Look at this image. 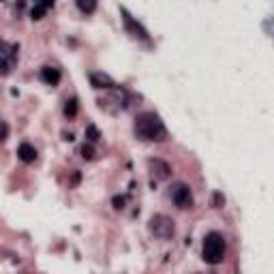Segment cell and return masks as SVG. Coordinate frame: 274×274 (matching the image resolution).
Masks as SVG:
<instances>
[{
	"mask_svg": "<svg viewBox=\"0 0 274 274\" xmlns=\"http://www.w3.org/2000/svg\"><path fill=\"white\" fill-rule=\"evenodd\" d=\"M133 131L139 139L144 142H165L167 139V128L163 125V120L154 114V111H144L135 118Z\"/></svg>",
	"mask_w": 274,
	"mask_h": 274,
	"instance_id": "6da1fadb",
	"label": "cell"
},
{
	"mask_svg": "<svg viewBox=\"0 0 274 274\" xmlns=\"http://www.w3.org/2000/svg\"><path fill=\"white\" fill-rule=\"evenodd\" d=\"M225 259V238L219 232H210L204 238V261L210 266H216Z\"/></svg>",
	"mask_w": 274,
	"mask_h": 274,
	"instance_id": "7a4b0ae2",
	"label": "cell"
},
{
	"mask_svg": "<svg viewBox=\"0 0 274 274\" xmlns=\"http://www.w3.org/2000/svg\"><path fill=\"white\" fill-rule=\"evenodd\" d=\"M150 232H152L156 238H161V240H169V238H174L176 227H174V221H171L169 216L154 214L152 219H150Z\"/></svg>",
	"mask_w": 274,
	"mask_h": 274,
	"instance_id": "3957f363",
	"label": "cell"
},
{
	"mask_svg": "<svg viewBox=\"0 0 274 274\" xmlns=\"http://www.w3.org/2000/svg\"><path fill=\"white\" fill-rule=\"evenodd\" d=\"M171 199H174V204L178 206L180 210H187V208H191L193 206V195H191V189L187 187V184H182V182H178L171 187Z\"/></svg>",
	"mask_w": 274,
	"mask_h": 274,
	"instance_id": "277c9868",
	"label": "cell"
},
{
	"mask_svg": "<svg viewBox=\"0 0 274 274\" xmlns=\"http://www.w3.org/2000/svg\"><path fill=\"white\" fill-rule=\"evenodd\" d=\"M148 167H150V174H152L156 180H167V178L171 176V167L161 159H150Z\"/></svg>",
	"mask_w": 274,
	"mask_h": 274,
	"instance_id": "5b68a950",
	"label": "cell"
},
{
	"mask_svg": "<svg viewBox=\"0 0 274 274\" xmlns=\"http://www.w3.org/2000/svg\"><path fill=\"white\" fill-rule=\"evenodd\" d=\"M120 13H122V20H125V26L133 32V37H139V39H144V41H148L146 28H142V24H137V21L131 18V13H128L126 9H120Z\"/></svg>",
	"mask_w": 274,
	"mask_h": 274,
	"instance_id": "8992f818",
	"label": "cell"
},
{
	"mask_svg": "<svg viewBox=\"0 0 274 274\" xmlns=\"http://www.w3.org/2000/svg\"><path fill=\"white\" fill-rule=\"evenodd\" d=\"M13 58H15V49H11L7 43L0 41V73H7Z\"/></svg>",
	"mask_w": 274,
	"mask_h": 274,
	"instance_id": "52a82bcc",
	"label": "cell"
},
{
	"mask_svg": "<svg viewBox=\"0 0 274 274\" xmlns=\"http://www.w3.org/2000/svg\"><path fill=\"white\" fill-rule=\"evenodd\" d=\"M41 80L47 84V86H58L60 84V71L56 66H43L41 69Z\"/></svg>",
	"mask_w": 274,
	"mask_h": 274,
	"instance_id": "ba28073f",
	"label": "cell"
},
{
	"mask_svg": "<svg viewBox=\"0 0 274 274\" xmlns=\"http://www.w3.org/2000/svg\"><path fill=\"white\" fill-rule=\"evenodd\" d=\"M18 156H20V161H24V163H35L37 161V148L30 146V144H20Z\"/></svg>",
	"mask_w": 274,
	"mask_h": 274,
	"instance_id": "9c48e42d",
	"label": "cell"
},
{
	"mask_svg": "<svg viewBox=\"0 0 274 274\" xmlns=\"http://www.w3.org/2000/svg\"><path fill=\"white\" fill-rule=\"evenodd\" d=\"M90 84L94 88H114L116 86L114 80L105 73H90Z\"/></svg>",
	"mask_w": 274,
	"mask_h": 274,
	"instance_id": "30bf717a",
	"label": "cell"
},
{
	"mask_svg": "<svg viewBox=\"0 0 274 274\" xmlns=\"http://www.w3.org/2000/svg\"><path fill=\"white\" fill-rule=\"evenodd\" d=\"M75 4H77V9L86 15H90V13L97 11V0H75Z\"/></svg>",
	"mask_w": 274,
	"mask_h": 274,
	"instance_id": "8fae6325",
	"label": "cell"
},
{
	"mask_svg": "<svg viewBox=\"0 0 274 274\" xmlns=\"http://www.w3.org/2000/svg\"><path fill=\"white\" fill-rule=\"evenodd\" d=\"M64 116H66V118H75V116H77V99H66Z\"/></svg>",
	"mask_w": 274,
	"mask_h": 274,
	"instance_id": "7c38bea8",
	"label": "cell"
},
{
	"mask_svg": "<svg viewBox=\"0 0 274 274\" xmlns=\"http://www.w3.org/2000/svg\"><path fill=\"white\" fill-rule=\"evenodd\" d=\"M86 137L90 139V142H99V139H101L99 128L94 126V125H88V126H86Z\"/></svg>",
	"mask_w": 274,
	"mask_h": 274,
	"instance_id": "4fadbf2b",
	"label": "cell"
},
{
	"mask_svg": "<svg viewBox=\"0 0 274 274\" xmlns=\"http://www.w3.org/2000/svg\"><path fill=\"white\" fill-rule=\"evenodd\" d=\"M82 159H86V161L94 159V148L90 146V144H84V146H82Z\"/></svg>",
	"mask_w": 274,
	"mask_h": 274,
	"instance_id": "5bb4252c",
	"label": "cell"
},
{
	"mask_svg": "<svg viewBox=\"0 0 274 274\" xmlns=\"http://www.w3.org/2000/svg\"><path fill=\"white\" fill-rule=\"evenodd\" d=\"M223 204H225L223 193H214V195H212V206H214V208H223Z\"/></svg>",
	"mask_w": 274,
	"mask_h": 274,
	"instance_id": "9a60e30c",
	"label": "cell"
},
{
	"mask_svg": "<svg viewBox=\"0 0 274 274\" xmlns=\"http://www.w3.org/2000/svg\"><path fill=\"white\" fill-rule=\"evenodd\" d=\"M111 204H114L116 210H122V208H125V204H126V197H122V195H116V197L111 199Z\"/></svg>",
	"mask_w": 274,
	"mask_h": 274,
	"instance_id": "2e32d148",
	"label": "cell"
},
{
	"mask_svg": "<svg viewBox=\"0 0 274 274\" xmlns=\"http://www.w3.org/2000/svg\"><path fill=\"white\" fill-rule=\"evenodd\" d=\"M32 2H35V7H41V9H52L54 7V2L56 0H32Z\"/></svg>",
	"mask_w": 274,
	"mask_h": 274,
	"instance_id": "e0dca14e",
	"label": "cell"
},
{
	"mask_svg": "<svg viewBox=\"0 0 274 274\" xmlns=\"http://www.w3.org/2000/svg\"><path fill=\"white\" fill-rule=\"evenodd\" d=\"M30 15H32V20H41L43 15H45V9H41V7H32Z\"/></svg>",
	"mask_w": 274,
	"mask_h": 274,
	"instance_id": "ac0fdd59",
	"label": "cell"
},
{
	"mask_svg": "<svg viewBox=\"0 0 274 274\" xmlns=\"http://www.w3.org/2000/svg\"><path fill=\"white\" fill-rule=\"evenodd\" d=\"M80 180H82V176H80V171H73V178H71V184H80Z\"/></svg>",
	"mask_w": 274,
	"mask_h": 274,
	"instance_id": "d6986e66",
	"label": "cell"
},
{
	"mask_svg": "<svg viewBox=\"0 0 274 274\" xmlns=\"http://www.w3.org/2000/svg\"><path fill=\"white\" fill-rule=\"evenodd\" d=\"M2 139H7V125L0 126V142H2Z\"/></svg>",
	"mask_w": 274,
	"mask_h": 274,
	"instance_id": "ffe728a7",
	"label": "cell"
},
{
	"mask_svg": "<svg viewBox=\"0 0 274 274\" xmlns=\"http://www.w3.org/2000/svg\"><path fill=\"white\" fill-rule=\"evenodd\" d=\"M0 2H2V0H0Z\"/></svg>",
	"mask_w": 274,
	"mask_h": 274,
	"instance_id": "44dd1931",
	"label": "cell"
}]
</instances>
